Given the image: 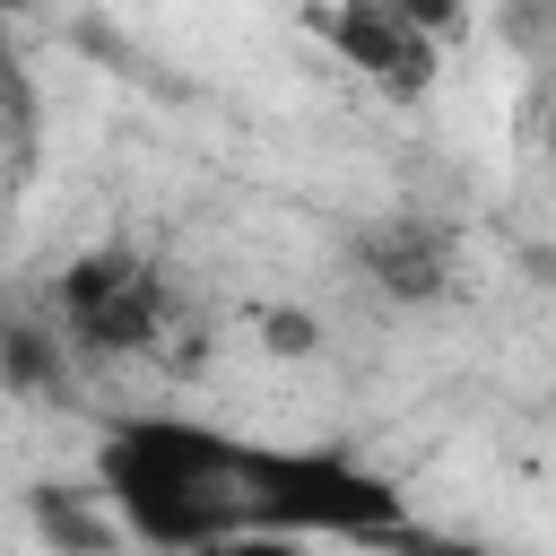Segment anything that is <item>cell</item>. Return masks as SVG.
<instances>
[{
  "instance_id": "obj_8",
  "label": "cell",
  "mask_w": 556,
  "mask_h": 556,
  "mask_svg": "<svg viewBox=\"0 0 556 556\" xmlns=\"http://www.w3.org/2000/svg\"><path fill=\"white\" fill-rule=\"evenodd\" d=\"M261 339H269V356H313L321 348V330H313V313H261Z\"/></svg>"
},
{
  "instance_id": "obj_6",
  "label": "cell",
  "mask_w": 556,
  "mask_h": 556,
  "mask_svg": "<svg viewBox=\"0 0 556 556\" xmlns=\"http://www.w3.org/2000/svg\"><path fill=\"white\" fill-rule=\"evenodd\" d=\"M0 382H9V400H43V391H61L70 382V330L52 321H9V339H0Z\"/></svg>"
},
{
  "instance_id": "obj_7",
  "label": "cell",
  "mask_w": 556,
  "mask_h": 556,
  "mask_svg": "<svg viewBox=\"0 0 556 556\" xmlns=\"http://www.w3.org/2000/svg\"><path fill=\"white\" fill-rule=\"evenodd\" d=\"M9 174H17V182L35 174V87H26L17 61H9Z\"/></svg>"
},
{
  "instance_id": "obj_3",
  "label": "cell",
  "mask_w": 556,
  "mask_h": 556,
  "mask_svg": "<svg viewBox=\"0 0 556 556\" xmlns=\"http://www.w3.org/2000/svg\"><path fill=\"white\" fill-rule=\"evenodd\" d=\"M52 321H61L70 348H87V356H139V348L165 339V321H174V287H165L156 261L122 252V243H96V252H78V261L61 269V287H52Z\"/></svg>"
},
{
  "instance_id": "obj_1",
  "label": "cell",
  "mask_w": 556,
  "mask_h": 556,
  "mask_svg": "<svg viewBox=\"0 0 556 556\" xmlns=\"http://www.w3.org/2000/svg\"><path fill=\"white\" fill-rule=\"evenodd\" d=\"M252 443L191 417H122L96 443V495L139 547H226L252 539Z\"/></svg>"
},
{
  "instance_id": "obj_5",
  "label": "cell",
  "mask_w": 556,
  "mask_h": 556,
  "mask_svg": "<svg viewBox=\"0 0 556 556\" xmlns=\"http://www.w3.org/2000/svg\"><path fill=\"white\" fill-rule=\"evenodd\" d=\"M356 269H365V287H374L382 304L426 313V304H452V287H460V243H452L443 217L391 208V217H365V226H356Z\"/></svg>"
},
{
  "instance_id": "obj_2",
  "label": "cell",
  "mask_w": 556,
  "mask_h": 556,
  "mask_svg": "<svg viewBox=\"0 0 556 556\" xmlns=\"http://www.w3.org/2000/svg\"><path fill=\"white\" fill-rule=\"evenodd\" d=\"M252 539H400V486L348 452H252Z\"/></svg>"
},
{
  "instance_id": "obj_9",
  "label": "cell",
  "mask_w": 556,
  "mask_h": 556,
  "mask_svg": "<svg viewBox=\"0 0 556 556\" xmlns=\"http://www.w3.org/2000/svg\"><path fill=\"white\" fill-rule=\"evenodd\" d=\"M408 9H417V17H426V26L443 35V43H452V35L469 26V9H460V0H408Z\"/></svg>"
},
{
  "instance_id": "obj_4",
  "label": "cell",
  "mask_w": 556,
  "mask_h": 556,
  "mask_svg": "<svg viewBox=\"0 0 556 556\" xmlns=\"http://www.w3.org/2000/svg\"><path fill=\"white\" fill-rule=\"evenodd\" d=\"M313 26H321L330 52H339L374 96H391V104H417V96H434V78H443V35H434L408 0H321Z\"/></svg>"
}]
</instances>
